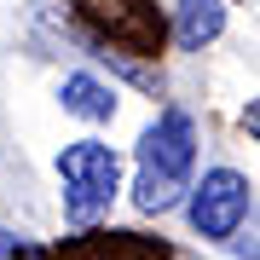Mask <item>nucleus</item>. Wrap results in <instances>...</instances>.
Listing matches in <instances>:
<instances>
[{"label": "nucleus", "mask_w": 260, "mask_h": 260, "mask_svg": "<svg viewBox=\"0 0 260 260\" xmlns=\"http://www.w3.org/2000/svg\"><path fill=\"white\" fill-rule=\"evenodd\" d=\"M12 254H18V243H12L6 232H0V260H12Z\"/></svg>", "instance_id": "423d86ee"}, {"label": "nucleus", "mask_w": 260, "mask_h": 260, "mask_svg": "<svg viewBox=\"0 0 260 260\" xmlns=\"http://www.w3.org/2000/svg\"><path fill=\"white\" fill-rule=\"evenodd\" d=\"M249 220V179L232 168L203 174V185H191V225L203 237H237V225Z\"/></svg>", "instance_id": "7ed1b4c3"}, {"label": "nucleus", "mask_w": 260, "mask_h": 260, "mask_svg": "<svg viewBox=\"0 0 260 260\" xmlns=\"http://www.w3.org/2000/svg\"><path fill=\"white\" fill-rule=\"evenodd\" d=\"M58 99H64V110L81 116V121H110L116 116V93L104 81H93V75H64Z\"/></svg>", "instance_id": "20e7f679"}, {"label": "nucleus", "mask_w": 260, "mask_h": 260, "mask_svg": "<svg viewBox=\"0 0 260 260\" xmlns=\"http://www.w3.org/2000/svg\"><path fill=\"white\" fill-rule=\"evenodd\" d=\"M12 260H41V254H29V249H18V254H12Z\"/></svg>", "instance_id": "0eeeda50"}, {"label": "nucleus", "mask_w": 260, "mask_h": 260, "mask_svg": "<svg viewBox=\"0 0 260 260\" xmlns=\"http://www.w3.org/2000/svg\"><path fill=\"white\" fill-rule=\"evenodd\" d=\"M197 174V121L185 110H162L139 139V179H133V203L145 214H168L191 191Z\"/></svg>", "instance_id": "f257e3e1"}, {"label": "nucleus", "mask_w": 260, "mask_h": 260, "mask_svg": "<svg viewBox=\"0 0 260 260\" xmlns=\"http://www.w3.org/2000/svg\"><path fill=\"white\" fill-rule=\"evenodd\" d=\"M58 179H64V214L70 225H93L99 214H110L116 191H121V162L110 145L99 139H75L58 156Z\"/></svg>", "instance_id": "f03ea898"}, {"label": "nucleus", "mask_w": 260, "mask_h": 260, "mask_svg": "<svg viewBox=\"0 0 260 260\" xmlns=\"http://www.w3.org/2000/svg\"><path fill=\"white\" fill-rule=\"evenodd\" d=\"M225 29V0H179V47L203 52Z\"/></svg>", "instance_id": "39448f33"}]
</instances>
